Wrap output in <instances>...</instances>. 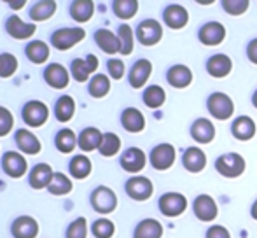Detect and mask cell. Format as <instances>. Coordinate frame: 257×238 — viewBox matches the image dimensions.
I'll list each match as a JSON object with an SVG mask.
<instances>
[{"mask_svg":"<svg viewBox=\"0 0 257 238\" xmlns=\"http://www.w3.org/2000/svg\"><path fill=\"white\" fill-rule=\"evenodd\" d=\"M206 109H208L210 116L219 121H226L233 116L234 112V103L231 100V96H227L226 93L215 91L208 96L206 100Z\"/></svg>","mask_w":257,"mask_h":238,"instance_id":"1","label":"cell"},{"mask_svg":"<svg viewBox=\"0 0 257 238\" xmlns=\"http://www.w3.org/2000/svg\"><path fill=\"white\" fill-rule=\"evenodd\" d=\"M215 170L226 179H236L245 172V160L238 153H227L217 158Z\"/></svg>","mask_w":257,"mask_h":238,"instance_id":"2","label":"cell"},{"mask_svg":"<svg viewBox=\"0 0 257 238\" xmlns=\"http://www.w3.org/2000/svg\"><path fill=\"white\" fill-rule=\"evenodd\" d=\"M84 37H86V32L81 27L60 28V30H56L51 35V44L58 51H67V49L74 48L81 41H84Z\"/></svg>","mask_w":257,"mask_h":238,"instance_id":"3","label":"cell"},{"mask_svg":"<svg viewBox=\"0 0 257 238\" xmlns=\"http://www.w3.org/2000/svg\"><path fill=\"white\" fill-rule=\"evenodd\" d=\"M91 207L98 214H110L117 207V196L110 187L100 186L91 193Z\"/></svg>","mask_w":257,"mask_h":238,"instance_id":"4","label":"cell"},{"mask_svg":"<svg viewBox=\"0 0 257 238\" xmlns=\"http://www.w3.org/2000/svg\"><path fill=\"white\" fill-rule=\"evenodd\" d=\"M21 116L23 121L27 123L32 128H39V126L46 125L49 117V109L44 102H39V100H30V102L25 103L23 110H21Z\"/></svg>","mask_w":257,"mask_h":238,"instance_id":"5","label":"cell"},{"mask_svg":"<svg viewBox=\"0 0 257 238\" xmlns=\"http://www.w3.org/2000/svg\"><path fill=\"white\" fill-rule=\"evenodd\" d=\"M124 189H126V194L135 201L149 200L154 193L153 182H151L147 177H142V175H135V177L126 180Z\"/></svg>","mask_w":257,"mask_h":238,"instance_id":"6","label":"cell"},{"mask_svg":"<svg viewBox=\"0 0 257 238\" xmlns=\"http://www.w3.org/2000/svg\"><path fill=\"white\" fill-rule=\"evenodd\" d=\"M159 212L166 217H177L187 208V198L180 193H165L158 201Z\"/></svg>","mask_w":257,"mask_h":238,"instance_id":"7","label":"cell"},{"mask_svg":"<svg viewBox=\"0 0 257 238\" xmlns=\"http://www.w3.org/2000/svg\"><path fill=\"white\" fill-rule=\"evenodd\" d=\"M175 163V147L172 144H159L151 151V165L156 170H168Z\"/></svg>","mask_w":257,"mask_h":238,"instance_id":"8","label":"cell"},{"mask_svg":"<svg viewBox=\"0 0 257 238\" xmlns=\"http://www.w3.org/2000/svg\"><path fill=\"white\" fill-rule=\"evenodd\" d=\"M2 168L9 177L20 179L27 174V160H25L23 154L16 153V151H7L2 156Z\"/></svg>","mask_w":257,"mask_h":238,"instance_id":"9","label":"cell"},{"mask_svg":"<svg viewBox=\"0 0 257 238\" xmlns=\"http://www.w3.org/2000/svg\"><path fill=\"white\" fill-rule=\"evenodd\" d=\"M163 27L156 20H146L137 27V39L144 46H154L161 41Z\"/></svg>","mask_w":257,"mask_h":238,"instance_id":"10","label":"cell"},{"mask_svg":"<svg viewBox=\"0 0 257 238\" xmlns=\"http://www.w3.org/2000/svg\"><path fill=\"white\" fill-rule=\"evenodd\" d=\"M198 39L205 46H219L226 39V27L219 21H208L200 28Z\"/></svg>","mask_w":257,"mask_h":238,"instance_id":"11","label":"cell"},{"mask_svg":"<svg viewBox=\"0 0 257 238\" xmlns=\"http://www.w3.org/2000/svg\"><path fill=\"white\" fill-rule=\"evenodd\" d=\"M119 163H121L122 170H126L128 174H139V172L144 170V167H146L147 156L139 147H130V149H126L124 153H122Z\"/></svg>","mask_w":257,"mask_h":238,"instance_id":"12","label":"cell"},{"mask_svg":"<svg viewBox=\"0 0 257 238\" xmlns=\"http://www.w3.org/2000/svg\"><path fill=\"white\" fill-rule=\"evenodd\" d=\"M98 68V58L95 55H88L86 58H75L70 65L72 77L77 82H84L89 79V75Z\"/></svg>","mask_w":257,"mask_h":238,"instance_id":"13","label":"cell"},{"mask_svg":"<svg viewBox=\"0 0 257 238\" xmlns=\"http://www.w3.org/2000/svg\"><path fill=\"white\" fill-rule=\"evenodd\" d=\"M163 20H165L166 27L172 30H180L189 23V13L186 7L179 6V4H170L165 11H163Z\"/></svg>","mask_w":257,"mask_h":238,"instance_id":"14","label":"cell"},{"mask_svg":"<svg viewBox=\"0 0 257 238\" xmlns=\"http://www.w3.org/2000/svg\"><path fill=\"white\" fill-rule=\"evenodd\" d=\"M44 81L54 89H65L70 82V74L60 63H49L44 70Z\"/></svg>","mask_w":257,"mask_h":238,"instance_id":"15","label":"cell"},{"mask_svg":"<svg viewBox=\"0 0 257 238\" xmlns=\"http://www.w3.org/2000/svg\"><path fill=\"white\" fill-rule=\"evenodd\" d=\"M193 208H194V215L203 222L213 221L217 217V212H219L215 200L210 194H200V196H196Z\"/></svg>","mask_w":257,"mask_h":238,"instance_id":"16","label":"cell"},{"mask_svg":"<svg viewBox=\"0 0 257 238\" xmlns=\"http://www.w3.org/2000/svg\"><path fill=\"white\" fill-rule=\"evenodd\" d=\"M35 25L34 23H25L20 16H9L6 21V30L7 34L13 39L18 41H25V39H30L35 34Z\"/></svg>","mask_w":257,"mask_h":238,"instance_id":"17","label":"cell"},{"mask_svg":"<svg viewBox=\"0 0 257 238\" xmlns=\"http://www.w3.org/2000/svg\"><path fill=\"white\" fill-rule=\"evenodd\" d=\"M11 233L14 238H35L39 235V222L30 215H21L14 219Z\"/></svg>","mask_w":257,"mask_h":238,"instance_id":"18","label":"cell"},{"mask_svg":"<svg viewBox=\"0 0 257 238\" xmlns=\"http://www.w3.org/2000/svg\"><path fill=\"white\" fill-rule=\"evenodd\" d=\"M14 140H16V146L20 147L21 153L30 154V156L39 154V153H41V149H42L41 140H39L37 137L30 132V130H25V128L18 130L16 135H14Z\"/></svg>","mask_w":257,"mask_h":238,"instance_id":"19","label":"cell"},{"mask_svg":"<svg viewBox=\"0 0 257 238\" xmlns=\"http://www.w3.org/2000/svg\"><path fill=\"white\" fill-rule=\"evenodd\" d=\"M231 68H233V61L224 53L210 56L208 61H206V72L215 79H222L226 75H229Z\"/></svg>","mask_w":257,"mask_h":238,"instance_id":"20","label":"cell"},{"mask_svg":"<svg viewBox=\"0 0 257 238\" xmlns=\"http://www.w3.org/2000/svg\"><path fill=\"white\" fill-rule=\"evenodd\" d=\"M151 74H153V63H151L149 60L135 61V65H133L132 70H130V77H128L132 88H135V89L144 88V84L149 81Z\"/></svg>","mask_w":257,"mask_h":238,"instance_id":"21","label":"cell"},{"mask_svg":"<svg viewBox=\"0 0 257 238\" xmlns=\"http://www.w3.org/2000/svg\"><path fill=\"white\" fill-rule=\"evenodd\" d=\"M166 81H168L170 86H173V88H177V89L187 88V86L193 82V72H191V68L186 67V65H173V67L168 68Z\"/></svg>","mask_w":257,"mask_h":238,"instance_id":"22","label":"cell"},{"mask_svg":"<svg viewBox=\"0 0 257 238\" xmlns=\"http://www.w3.org/2000/svg\"><path fill=\"white\" fill-rule=\"evenodd\" d=\"M191 137L198 144H208L215 139V126L210 119L200 117L191 125Z\"/></svg>","mask_w":257,"mask_h":238,"instance_id":"23","label":"cell"},{"mask_svg":"<svg viewBox=\"0 0 257 238\" xmlns=\"http://www.w3.org/2000/svg\"><path fill=\"white\" fill-rule=\"evenodd\" d=\"M182 165L191 174H200L206 167V154L200 147H189L182 156Z\"/></svg>","mask_w":257,"mask_h":238,"instance_id":"24","label":"cell"},{"mask_svg":"<svg viewBox=\"0 0 257 238\" xmlns=\"http://www.w3.org/2000/svg\"><path fill=\"white\" fill-rule=\"evenodd\" d=\"M121 125L126 132L130 133H140L146 128V117L135 107H128V109L122 110L121 114Z\"/></svg>","mask_w":257,"mask_h":238,"instance_id":"25","label":"cell"},{"mask_svg":"<svg viewBox=\"0 0 257 238\" xmlns=\"http://www.w3.org/2000/svg\"><path fill=\"white\" fill-rule=\"evenodd\" d=\"M257 126L254 123V119L248 116H240L233 121V126H231V133L236 140H241V142H247L252 137L255 135Z\"/></svg>","mask_w":257,"mask_h":238,"instance_id":"26","label":"cell"},{"mask_svg":"<svg viewBox=\"0 0 257 238\" xmlns=\"http://www.w3.org/2000/svg\"><path fill=\"white\" fill-rule=\"evenodd\" d=\"M95 42L103 53L107 55H115V53H121V42L115 34H112L107 28H100L95 32Z\"/></svg>","mask_w":257,"mask_h":238,"instance_id":"27","label":"cell"},{"mask_svg":"<svg viewBox=\"0 0 257 238\" xmlns=\"http://www.w3.org/2000/svg\"><path fill=\"white\" fill-rule=\"evenodd\" d=\"M102 139H103V133L100 132L98 128L95 126H88L81 132L77 139V144L81 147V151L84 153H91L95 149H100V144H102Z\"/></svg>","mask_w":257,"mask_h":238,"instance_id":"28","label":"cell"},{"mask_svg":"<svg viewBox=\"0 0 257 238\" xmlns=\"http://www.w3.org/2000/svg\"><path fill=\"white\" fill-rule=\"evenodd\" d=\"M53 175V168L48 163H39L32 168L30 175H28V182L34 189H44V187L49 186Z\"/></svg>","mask_w":257,"mask_h":238,"instance_id":"29","label":"cell"},{"mask_svg":"<svg viewBox=\"0 0 257 238\" xmlns=\"http://www.w3.org/2000/svg\"><path fill=\"white\" fill-rule=\"evenodd\" d=\"M163 226L158 219H144L137 224L133 238H161Z\"/></svg>","mask_w":257,"mask_h":238,"instance_id":"30","label":"cell"},{"mask_svg":"<svg viewBox=\"0 0 257 238\" xmlns=\"http://www.w3.org/2000/svg\"><path fill=\"white\" fill-rule=\"evenodd\" d=\"M95 13V4L91 0H75L70 4V16L77 23H86L93 18Z\"/></svg>","mask_w":257,"mask_h":238,"instance_id":"31","label":"cell"},{"mask_svg":"<svg viewBox=\"0 0 257 238\" xmlns=\"http://www.w3.org/2000/svg\"><path fill=\"white\" fill-rule=\"evenodd\" d=\"M27 58L35 65L46 63L49 58V46L44 41H32L28 42V46L25 48Z\"/></svg>","mask_w":257,"mask_h":238,"instance_id":"32","label":"cell"},{"mask_svg":"<svg viewBox=\"0 0 257 238\" xmlns=\"http://www.w3.org/2000/svg\"><path fill=\"white\" fill-rule=\"evenodd\" d=\"M75 114V100L70 95H63L56 100L54 105V116L60 123H67L74 117Z\"/></svg>","mask_w":257,"mask_h":238,"instance_id":"33","label":"cell"},{"mask_svg":"<svg viewBox=\"0 0 257 238\" xmlns=\"http://www.w3.org/2000/svg\"><path fill=\"white\" fill-rule=\"evenodd\" d=\"M91 160L84 154H77L72 158L70 165H68V172L74 179H86L91 174Z\"/></svg>","mask_w":257,"mask_h":238,"instance_id":"34","label":"cell"},{"mask_svg":"<svg viewBox=\"0 0 257 238\" xmlns=\"http://www.w3.org/2000/svg\"><path fill=\"white\" fill-rule=\"evenodd\" d=\"M75 144H77V139H75V133L72 132L70 128H63L56 133L54 137V146L60 153L68 154L75 149Z\"/></svg>","mask_w":257,"mask_h":238,"instance_id":"35","label":"cell"},{"mask_svg":"<svg viewBox=\"0 0 257 238\" xmlns=\"http://www.w3.org/2000/svg\"><path fill=\"white\" fill-rule=\"evenodd\" d=\"M56 2L53 0H41V2H35L34 7L30 9V18L34 21H46L56 13Z\"/></svg>","mask_w":257,"mask_h":238,"instance_id":"36","label":"cell"},{"mask_svg":"<svg viewBox=\"0 0 257 238\" xmlns=\"http://www.w3.org/2000/svg\"><path fill=\"white\" fill-rule=\"evenodd\" d=\"M142 98H144V103H146L149 109H159V107L165 103L166 93H165V89H163L161 86L153 84V86H149V88H146Z\"/></svg>","mask_w":257,"mask_h":238,"instance_id":"37","label":"cell"},{"mask_svg":"<svg viewBox=\"0 0 257 238\" xmlns=\"http://www.w3.org/2000/svg\"><path fill=\"white\" fill-rule=\"evenodd\" d=\"M48 191L51 194H54V196H63V194H68L72 191V180L68 179L65 174H61V172H56V174L53 175L51 182H49Z\"/></svg>","mask_w":257,"mask_h":238,"instance_id":"38","label":"cell"},{"mask_svg":"<svg viewBox=\"0 0 257 238\" xmlns=\"http://www.w3.org/2000/svg\"><path fill=\"white\" fill-rule=\"evenodd\" d=\"M88 91L93 98H103V96H107L108 91H110V81H108L107 75L96 74L95 77H91Z\"/></svg>","mask_w":257,"mask_h":238,"instance_id":"39","label":"cell"},{"mask_svg":"<svg viewBox=\"0 0 257 238\" xmlns=\"http://www.w3.org/2000/svg\"><path fill=\"white\" fill-rule=\"evenodd\" d=\"M112 11L119 20H130L139 11V2L137 0H115L112 2Z\"/></svg>","mask_w":257,"mask_h":238,"instance_id":"40","label":"cell"},{"mask_svg":"<svg viewBox=\"0 0 257 238\" xmlns=\"http://www.w3.org/2000/svg\"><path fill=\"white\" fill-rule=\"evenodd\" d=\"M121 149V139H119L115 133H103V139H102V144H100V154L105 158H112L119 153Z\"/></svg>","mask_w":257,"mask_h":238,"instance_id":"41","label":"cell"},{"mask_svg":"<svg viewBox=\"0 0 257 238\" xmlns=\"http://www.w3.org/2000/svg\"><path fill=\"white\" fill-rule=\"evenodd\" d=\"M117 37L119 42H121V55L128 56L133 53V41H135V35H133V30L130 25L122 23L121 27L117 28Z\"/></svg>","mask_w":257,"mask_h":238,"instance_id":"42","label":"cell"},{"mask_svg":"<svg viewBox=\"0 0 257 238\" xmlns=\"http://www.w3.org/2000/svg\"><path fill=\"white\" fill-rule=\"evenodd\" d=\"M91 233L95 235V238H112L115 233V226L110 219H96L91 226Z\"/></svg>","mask_w":257,"mask_h":238,"instance_id":"43","label":"cell"},{"mask_svg":"<svg viewBox=\"0 0 257 238\" xmlns=\"http://www.w3.org/2000/svg\"><path fill=\"white\" fill-rule=\"evenodd\" d=\"M18 70V60L11 53H2L0 55V77L7 79L11 75H14V72Z\"/></svg>","mask_w":257,"mask_h":238,"instance_id":"44","label":"cell"},{"mask_svg":"<svg viewBox=\"0 0 257 238\" xmlns=\"http://www.w3.org/2000/svg\"><path fill=\"white\" fill-rule=\"evenodd\" d=\"M67 238H86L88 236V221L84 217H77L75 221H72L65 233Z\"/></svg>","mask_w":257,"mask_h":238,"instance_id":"45","label":"cell"},{"mask_svg":"<svg viewBox=\"0 0 257 238\" xmlns=\"http://www.w3.org/2000/svg\"><path fill=\"white\" fill-rule=\"evenodd\" d=\"M14 126V116L11 114L9 109L0 105V137H6L7 133H11Z\"/></svg>","mask_w":257,"mask_h":238,"instance_id":"46","label":"cell"},{"mask_svg":"<svg viewBox=\"0 0 257 238\" xmlns=\"http://www.w3.org/2000/svg\"><path fill=\"white\" fill-rule=\"evenodd\" d=\"M222 7L227 14L238 16V14H243L248 9V2L247 0H224Z\"/></svg>","mask_w":257,"mask_h":238,"instance_id":"47","label":"cell"},{"mask_svg":"<svg viewBox=\"0 0 257 238\" xmlns=\"http://www.w3.org/2000/svg\"><path fill=\"white\" fill-rule=\"evenodd\" d=\"M107 70L112 79L119 81V79H122V75H124V63H122V60L112 58L107 61Z\"/></svg>","mask_w":257,"mask_h":238,"instance_id":"48","label":"cell"},{"mask_svg":"<svg viewBox=\"0 0 257 238\" xmlns=\"http://www.w3.org/2000/svg\"><path fill=\"white\" fill-rule=\"evenodd\" d=\"M206 238H231L229 231H227L224 226H212V228H208V231H206Z\"/></svg>","mask_w":257,"mask_h":238,"instance_id":"49","label":"cell"},{"mask_svg":"<svg viewBox=\"0 0 257 238\" xmlns=\"http://www.w3.org/2000/svg\"><path fill=\"white\" fill-rule=\"evenodd\" d=\"M247 56L254 65H257V39H252L247 46Z\"/></svg>","mask_w":257,"mask_h":238,"instance_id":"50","label":"cell"},{"mask_svg":"<svg viewBox=\"0 0 257 238\" xmlns=\"http://www.w3.org/2000/svg\"><path fill=\"white\" fill-rule=\"evenodd\" d=\"M250 215H252V219H255L257 221V200L252 203V208H250Z\"/></svg>","mask_w":257,"mask_h":238,"instance_id":"51","label":"cell"},{"mask_svg":"<svg viewBox=\"0 0 257 238\" xmlns=\"http://www.w3.org/2000/svg\"><path fill=\"white\" fill-rule=\"evenodd\" d=\"M25 0H21V2H9V6L13 7V9H21V6H25Z\"/></svg>","mask_w":257,"mask_h":238,"instance_id":"52","label":"cell"},{"mask_svg":"<svg viewBox=\"0 0 257 238\" xmlns=\"http://www.w3.org/2000/svg\"><path fill=\"white\" fill-rule=\"evenodd\" d=\"M252 103H254V107L257 109V89L254 91V95H252Z\"/></svg>","mask_w":257,"mask_h":238,"instance_id":"53","label":"cell"}]
</instances>
